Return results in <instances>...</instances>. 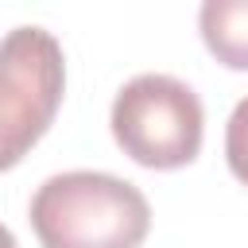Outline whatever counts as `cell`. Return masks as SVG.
Masks as SVG:
<instances>
[{
  "label": "cell",
  "mask_w": 248,
  "mask_h": 248,
  "mask_svg": "<svg viewBox=\"0 0 248 248\" xmlns=\"http://www.w3.org/2000/svg\"><path fill=\"white\" fill-rule=\"evenodd\" d=\"M198 31L221 66L248 70V0H205Z\"/></svg>",
  "instance_id": "277c9868"
},
{
  "label": "cell",
  "mask_w": 248,
  "mask_h": 248,
  "mask_svg": "<svg viewBox=\"0 0 248 248\" xmlns=\"http://www.w3.org/2000/svg\"><path fill=\"white\" fill-rule=\"evenodd\" d=\"M66 58L50 31L12 27L0 39V170H12L54 124Z\"/></svg>",
  "instance_id": "3957f363"
},
{
  "label": "cell",
  "mask_w": 248,
  "mask_h": 248,
  "mask_svg": "<svg viewBox=\"0 0 248 248\" xmlns=\"http://www.w3.org/2000/svg\"><path fill=\"white\" fill-rule=\"evenodd\" d=\"M120 151L147 170H174L198 159L205 112L198 93L170 74L132 78L108 112Z\"/></svg>",
  "instance_id": "7a4b0ae2"
},
{
  "label": "cell",
  "mask_w": 248,
  "mask_h": 248,
  "mask_svg": "<svg viewBox=\"0 0 248 248\" xmlns=\"http://www.w3.org/2000/svg\"><path fill=\"white\" fill-rule=\"evenodd\" d=\"M225 159H229V170L248 186V97L236 101L225 124Z\"/></svg>",
  "instance_id": "5b68a950"
},
{
  "label": "cell",
  "mask_w": 248,
  "mask_h": 248,
  "mask_svg": "<svg viewBox=\"0 0 248 248\" xmlns=\"http://www.w3.org/2000/svg\"><path fill=\"white\" fill-rule=\"evenodd\" d=\"M0 248H19V244H16V236H12V229H8V225H0Z\"/></svg>",
  "instance_id": "8992f818"
},
{
  "label": "cell",
  "mask_w": 248,
  "mask_h": 248,
  "mask_svg": "<svg viewBox=\"0 0 248 248\" xmlns=\"http://www.w3.org/2000/svg\"><path fill=\"white\" fill-rule=\"evenodd\" d=\"M31 229L43 248H140L151 229V205L128 178L66 170L35 190Z\"/></svg>",
  "instance_id": "6da1fadb"
}]
</instances>
